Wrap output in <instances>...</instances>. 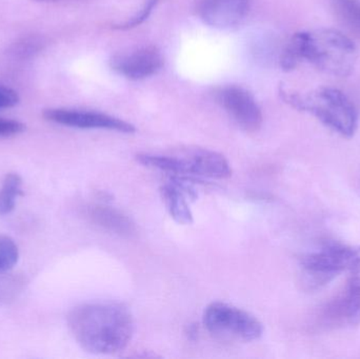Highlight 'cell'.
<instances>
[{
	"label": "cell",
	"mask_w": 360,
	"mask_h": 359,
	"mask_svg": "<svg viewBox=\"0 0 360 359\" xmlns=\"http://www.w3.org/2000/svg\"><path fill=\"white\" fill-rule=\"evenodd\" d=\"M357 58L359 50L349 36L335 29H319L294 34L281 54V67L291 72L308 61L328 75L348 77Z\"/></svg>",
	"instance_id": "2"
},
{
	"label": "cell",
	"mask_w": 360,
	"mask_h": 359,
	"mask_svg": "<svg viewBox=\"0 0 360 359\" xmlns=\"http://www.w3.org/2000/svg\"><path fill=\"white\" fill-rule=\"evenodd\" d=\"M76 343L89 353L113 355L124 351L134 334L130 310L118 303H84L68 315Z\"/></svg>",
	"instance_id": "1"
},
{
	"label": "cell",
	"mask_w": 360,
	"mask_h": 359,
	"mask_svg": "<svg viewBox=\"0 0 360 359\" xmlns=\"http://www.w3.org/2000/svg\"><path fill=\"white\" fill-rule=\"evenodd\" d=\"M114 71L130 80L151 77L164 67V57L155 46H143L132 52L114 56L111 60Z\"/></svg>",
	"instance_id": "9"
},
{
	"label": "cell",
	"mask_w": 360,
	"mask_h": 359,
	"mask_svg": "<svg viewBox=\"0 0 360 359\" xmlns=\"http://www.w3.org/2000/svg\"><path fill=\"white\" fill-rule=\"evenodd\" d=\"M44 117L51 122L76 129H98L132 134L136 131L130 122L101 112L73 109H48Z\"/></svg>",
	"instance_id": "8"
},
{
	"label": "cell",
	"mask_w": 360,
	"mask_h": 359,
	"mask_svg": "<svg viewBox=\"0 0 360 359\" xmlns=\"http://www.w3.org/2000/svg\"><path fill=\"white\" fill-rule=\"evenodd\" d=\"M332 322L355 328L360 326V285L349 284L346 292L329 310Z\"/></svg>",
	"instance_id": "13"
},
{
	"label": "cell",
	"mask_w": 360,
	"mask_h": 359,
	"mask_svg": "<svg viewBox=\"0 0 360 359\" xmlns=\"http://www.w3.org/2000/svg\"><path fill=\"white\" fill-rule=\"evenodd\" d=\"M22 178L17 173L4 176L0 189V215H8L14 211L17 198L22 195Z\"/></svg>",
	"instance_id": "15"
},
{
	"label": "cell",
	"mask_w": 360,
	"mask_h": 359,
	"mask_svg": "<svg viewBox=\"0 0 360 359\" xmlns=\"http://www.w3.org/2000/svg\"><path fill=\"white\" fill-rule=\"evenodd\" d=\"M19 261V249L10 236L0 234V274L10 272Z\"/></svg>",
	"instance_id": "16"
},
{
	"label": "cell",
	"mask_w": 360,
	"mask_h": 359,
	"mask_svg": "<svg viewBox=\"0 0 360 359\" xmlns=\"http://www.w3.org/2000/svg\"><path fill=\"white\" fill-rule=\"evenodd\" d=\"M86 216L93 223L112 233L122 236H131L135 233V226L131 219L111 207L92 204L86 208Z\"/></svg>",
	"instance_id": "12"
},
{
	"label": "cell",
	"mask_w": 360,
	"mask_h": 359,
	"mask_svg": "<svg viewBox=\"0 0 360 359\" xmlns=\"http://www.w3.org/2000/svg\"><path fill=\"white\" fill-rule=\"evenodd\" d=\"M347 272L349 273V284L360 285V247L352 248Z\"/></svg>",
	"instance_id": "18"
},
{
	"label": "cell",
	"mask_w": 360,
	"mask_h": 359,
	"mask_svg": "<svg viewBox=\"0 0 360 359\" xmlns=\"http://www.w3.org/2000/svg\"><path fill=\"white\" fill-rule=\"evenodd\" d=\"M338 22L353 37L360 39L359 0H329Z\"/></svg>",
	"instance_id": "14"
},
{
	"label": "cell",
	"mask_w": 360,
	"mask_h": 359,
	"mask_svg": "<svg viewBox=\"0 0 360 359\" xmlns=\"http://www.w3.org/2000/svg\"><path fill=\"white\" fill-rule=\"evenodd\" d=\"M186 178L188 177L174 176L172 181L165 183L160 189L169 214L180 225H191L193 223L190 202L197 197L196 191L186 181Z\"/></svg>",
	"instance_id": "11"
},
{
	"label": "cell",
	"mask_w": 360,
	"mask_h": 359,
	"mask_svg": "<svg viewBox=\"0 0 360 359\" xmlns=\"http://www.w3.org/2000/svg\"><path fill=\"white\" fill-rule=\"evenodd\" d=\"M352 247L338 242H328L315 252L308 253L300 259L302 280L310 290L323 288L347 271Z\"/></svg>",
	"instance_id": "6"
},
{
	"label": "cell",
	"mask_w": 360,
	"mask_h": 359,
	"mask_svg": "<svg viewBox=\"0 0 360 359\" xmlns=\"http://www.w3.org/2000/svg\"><path fill=\"white\" fill-rule=\"evenodd\" d=\"M4 275L6 274H0V301L8 299V297L14 295L21 284L16 278Z\"/></svg>",
	"instance_id": "20"
},
{
	"label": "cell",
	"mask_w": 360,
	"mask_h": 359,
	"mask_svg": "<svg viewBox=\"0 0 360 359\" xmlns=\"http://www.w3.org/2000/svg\"><path fill=\"white\" fill-rule=\"evenodd\" d=\"M136 160L148 168L174 176L220 181L232 175V168L222 154L202 148H181L162 153H139Z\"/></svg>",
	"instance_id": "4"
},
{
	"label": "cell",
	"mask_w": 360,
	"mask_h": 359,
	"mask_svg": "<svg viewBox=\"0 0 360 359\" xmlns=\"http://www.w3.org/2000/svg\"><path fill=\"white\" fill-rule=\"evenodd\" d=\"M217 100L243 130L253 133L262 128V109L255 97L243 86H226L219 89Z\"/></svg>",
	"instance_id": "7"
},
{
	"label": "cell",
	"mask_w": 360,
	"mask_h": 359,
	"mask_svg": "<svg viewBox=\"0 0 360 359\" xmlns=\"http://www.w3.org/2000/svg\"><path fill=\"white\" fill-rule=\"evenodd\" d=\"M279 95L290 107L312 114L334 132L347 138L354 136L359 126V112L354 103L338 89L321 86L300 93L281 86Z\"/></svg>",
	"instance_id": "3"
},
{
	"label": "cell",
	"mask_w": 360,
	"mask_h": 359,
	"mask_svg": "<svg viewBox=\"0 0 360 359\" xmlns=\"http://www.w3.org/2000/svg\"><path fill=\"white\" fill-rule=\"evenodd\" d=\"M25 130L22 122L0 118V137H12L21 134Z\"/></svg>",
	"instance_id": "19"
},
{
	"label": "cell",
	"mask_w": 360,
	"mask_h": 359,
	"mask_svg": "<svg viewBox=\"0 0 360 359\" xmlns=\"http://www.w3.org/2000/svg\"><path fill=\"white\" fill-rule=\"evenodd\" d=\"M251 4L252 0H200L198 14L210 27L232 29L245 20Z\"/></svg>",
	"instance_id": "10"
},
{
	"label": "cell",
	"mask_w": 360,
	"mask_h": 359,
	"mask_svg": "<svg viewBox=\"0 0 360 359\" xmlns=\"http://www.w3.org/2000/svg\"><path fill=\"white\" fill-rule=\"evenodd\" d=\"M158 1L160 0H147L141 10L135 16L129 19V20L124 21V22L116 25L114 27L117 30H130L133 29V27H139V25H141V23L145 22L149 18L150 15L153 12V8H155Z\"/></svg>",
	"instance_id": "17"
},
{
	"label": "cell",
	"mask_w": 360,
	"mask_h": 359,
	"mask_svg": "<svg viewBox=\"0 0 360 359\" xmlns=\"http://www.w3.org/2000/svg\"><path fill=\"white\" fill-rule=\"evenodd\" d=\"M203 325L210 334L224 341L251 343L264 334V325L255 316L221 301L205 308Z\"/></svg>",
	"instance_id": "5"
},
{
	"label": "cell",
	"mask_w": 360,
	"mask_h": 359,
	"mask_svg": "<svg viewBox=\"0 0 360 359\" xmlns=\"http://www.w3.org/2000/svg\"><path fill=\"white\" fill-rule=\"evenodd\" d=\"M18 103V94L8 86L0 84V110L15 107Z\"/></svg>",
	"instance_id": "21"
}]
</instances>
